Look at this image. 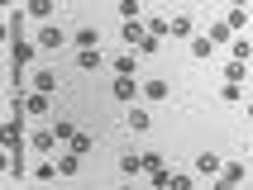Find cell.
<instances>
[{"label":"cell","instance_id":"cell-1","mask_svg":"<svg viewBox=\"0 0 253 190\" xmlns=\"http://www.w3.org/2000/svg\"><path fill=\"white\" fill-rule=\"evenodd\" d=\"M57 148H62V138H57L53 128H34V133H29V152H34V157H57Z\"/></svg>","mask_w":253,"mask_h":190},{"label":"cell","instance_id":"cell-2","mask_svg":"<svg viewBox=\"0 0 253 190\" xmlns=\"http://www.w3.org/2000/svg\"><path fill=\"white\" fill-rule=\"evenodd\" d=\"M34 57H39V38H14L10 43V62L14 67H34Z\"/></svg>","mask_w":253,"mask_h":190},{"label":"cell","instance_id":"cell-3","mask_svg":"<svg viewBox=\"0 0 253 190\" xmlns=\"http://www.w3.org/2000/svg\"><path fill=\"white\" fill-rule=\"evenodd\" d=\"M110 95H115V105H134V100H139V95H143V86L134 81V76H115Z\"/></svg>","mask_w":253,"mask_h":190},{"label":"cell","instance_id":"cell-4","mask_svg":"<svg viewBox=\"0 0 253 190\" xmlns=\"http://www.w3.org/2000/svg\"><path fill=\"white\" fill-rule=\"evenodd\" d=\"M24 114L29 119H48V91H34V86H29L24 91Z\"/></svg>","mask_w":253,"mask_h":190},{"label":"cell","instance_id":"cell-5","mask_svg":"<svg viewBox=\"0 0 253 190\" xmlns=\"http://www.w3.org/2000/svg\"><path fill=\"white\" fill-rule=\"evenodd\" d=\"M244 176H249V166H244V162H225V166H220V176H215V186H220V190L244 186Z\"/></svg>","mask_w":253,"mask_h":190},{"label":"cell","instance_id":"cell-6","mask_svg":"<svg viewBox=\"0 0 253 190\" xmlns=\"http://www.w3.org/2000/svg\"><path fill=\"white\" fill-rule=\"evenodd\" d=\"M62 43H67V33H62L57 24H48V19H43V24H39V48H62Z\"/></svg>","mask_w":253,"mask_h":190},{"label":"cell","instance_id":"cell-7","mask_svg":"<svg viewBox=\"0 0 253 190\" xmlns=\"http://www.w3.org/2000/svg\"><path fill=\"white\" fill-rule=\"evenodd\" d=\"M186 43H191V57H201V62H206V57H215V48H220L211 33H191Z\"/></svg>","mask_w":253,"mask_h":190},{"label":"cell","instance_id":"cell-8","mask_svg":"<svg viewBox=\"0 0 253 190\" xmlns=\"http://www.w3.org/2000/svg\"><path fill=\"white\" fill-rule=\"evenodd\" d=\"M72 62H77L82 71H100V62H105V57H100V48H77V57H72Z\"/></svg>","mask_w":253,"mask_h":190},{"label":"cell","instance_id":"cell-9","mask_svg":"<svg viewBox=\"0 0 253 190\" xmlns=\"http://www.w3.org/2000/svg\"><path fill=\"white\" fill-rule=\"evenodd\" d=\"M191 166H196V176H220V166H225V162H220L215 152H201V157H196Z\"/></svg>","mask_w":253,"mask_h":190},{"label":"cell","instance_id":"cell-10","mask_svg":"<svg viewBox=\"0 0 253 190\" xmlns=\"http://www.w3.org/2000/svg\"><path fill=\"white\" fill-rule=\"evenodd\" d=\"M143 33H148V24H143V19H125V24H120V38H125L129 48H134V43H139Z\"/></svg>","mask_w":253,"mask_h":190},{"label":"cell","instance_id":"cell-11","mask_svg":"<svg viewBox=\"0 0 253 190\" xmlns=\"http://www.w3.org/2000/svg\"><path fill=\"white\" fill-rule=\"evenodd\" d=\"M29 86H34V91H48V95H53V91H57V76H53L48 67H34V76H29Z\"/></svg>","mask_w":253,"mask_h":190},{"label":"cell","instance_id":"cell-12","mask_svg":"<svg viewBox=\"0 0 253 190\" xmlns=\"http://www.w3.org/2000/svg\"><path fill=\"white\" fill-rule=\"evenodd\" d=\"M168 95H172V86L163 81V76H153V81H143V100H153V105H158V100H168Z\"/></svg>","mask_w":253,"mask_h":190},{"label":"cell","instance_id":"cell-13","mask_svg":"<svg viewBox=\"0 0 253 190\" xmlns=\"http://www.w3.org/2000/svg\"><path fill=\"white\" fill-rule=\"evenodd\" d=\"M153 128V114L148 109H129V133H148Z\"/></svg>","mask_w":253,"mask_h":190},{"label":"cell","instance_id":"cell-14","mask_svg":"<svg viewBox=\"0 0 253 190\" xmlns=\"http://www.w3.org/2000/svg\"><path fill=\"white\" fill-rule=\"evenodd\" d=\"M191 33H196V19H191V14H177V19H172V38H191Z\"/></svg>","mask_w":253,"mask_h":190},{"label":"cell","instance_id":"cell-15","mask_svg":"<svg viewBox=\"0 0 253 190\" xmlns=\"http://www.w3.org/2000/svg\"><path fill=\"white\" fill-rule=\"evenodd\" d=\"M77 162H82V152H57V171H62V176H72V181H77Z\"/></svg>","mask_w":253,"mask_h":190},{"label":"cell","instance_id":"cell-16","mask_svg":"<svg viewBox=\"0 0 253 190\" xmlns=\"http://www.w3.org/2000/svg\"><path fill=\"white\" fill-rule=\"evenodd\" d=\"M120 176H143V157L139 152H125V157H120Z\"/></svg>","mask_w":253,"mask_h":190},{"label":"cell","instance_id":"cell-17","mask_svg":"<svg viewBox=\"0 0 253 190\" xmlns=\"http://www.w3.org/2000/svg\"><path fill=\"white\" fill-rule=\"evenodd\" d=\"M158 48H163V38H158V33H143V38L134 43V53H139V57H158Z\"/></svg>","mask_w":253,"mask_h":190},{"label":"cell","instance_id":"cell-18","mask_svg":"<svg viewBox=\"0 0 253 190\" xmlns=\"http://www.w3.org/2000/svg\"><path fill=\"white\" fill-rule=\"evenodd\" d=\"M24 14H29V19H53V0H29Z\"/></svg>","mask_w":253,"mask_h":190},{"label":"cell","instance_id":"cell-19","mask_svg":"<svg viewBox=\"0 0 253 190\" xmlns=\"http://www.w3.org/2000/svg\"><path fill=\"white\" fill-rule=\"evenodd\" d=\"M143 24H148V33H158V38H172V19H163V14H148Z\"/></svg>","mask_w":253,"mask_h":190},{"label":"cell","instance_id":"cell-20","mask_svg":"<svg viewBox=\"0 0 253 190\" xmlns=\"http://www.w3.org/2000/svg\"><path fill=\"white\" fill-rule=\"evenodd\" d=\"M139 71V53H129V57H115V76H134Z\"/></svg>","mask_w":253,"mask_h":190},{"label":"cell","instance_id":"cell-21","mask_svg":"<svg viewBox=\"0 0 253 190\" xmlns=\"http://www.w3.org/2000/svg\"><path fill=\"white\" fill-rule=\"evenodd\" d=\"M24 19H29V14L10 10V24H5V38H24Z\"/></svg>","mask_w":253,"mask_h":190},{"label":"cell","instance_id":"cell-22","mask_svg":"<svg viewBox=\"0 0 253 190\" xmlns=\"http://www.w3.org/2000/svg\"><path fill=\"white\" fill-rule=\"evenodd\" d=\"M244 76H249V62L229 57V62H225V81H244Z\"/></svg>","mask_w":253,"mask_h":190},{"label":"cell","instance_id":"cell-23","mask_svg":"<svg viewBox=\"0 0 253 190\" xmlns=\"http://www.w3.org/2000/svg\"><path fill=\"white\" fill-rule=\"evenodd\" d=\"M229 29H234V33H239V29H249V10H244V5H229Z\"/></svg>","mask_w":253,"mask_h":190},{"label":"cell","instance_id":"cell-24","mask_svg":"<svg viewBox=\"0 0 253 190\" xmlns=\"http://www.w3.org/2000/svg\"><path fill=\"white\" fill-rule=\"evenodd\" d=\"M220 100L239 105V100H244V81H225V86H220Z\"/></svg>","mask_w":253,"mask_h":190},{"label":"cell","instance_id":"cell-25","mask_svg":"<svg viewBox=\"0 0 253 190\" xmlns=\"http://www.w3.org/2000/svg\"><path fill=\"white\" fill-rule=\"evenodd\" d=\"M229 57L249 62V57H253V43H249V38H229Z\"/></svg>","mask_w":253,"mask_h":190},{"label":"cell","instance_id":"cell-26","mask_svg":"<svg viewBox=\"0 0 253 190\" xmlns=\"http://www.w3.org/2000/svg\"><path fill=\"white\" fill-rule=\"evenodd\" d=\"M96 38H100L96 29H91V24H82V29H77V38H72V43H77V48H96Z\"/></svg>","mask_w":253,"mask_h":190},{"label":"cell","instance_id":"cell-27","mask_svg":"<svg viewBox=\"0 0 253 190\" xmlns=\"http://www.w3.org/2000/svg\"><path fill=\"white\" fill-rule=\"evenodd\" d=\"M196 186V166L191 171H172V190H191Z\"/></svg>","mask_w":253,"mask_h":190},{"label":"cell","instance_id":"cell-28","mask_svg":"<svg viewBox=\"0 0 253 190\" xmlns=\"http://www.w3.org/2000/svg\"><path fill=\"white\" fill-rule=\"evenodd\" d=\"M211 38H215V43H229V38H234V29H229V19H215V24H211Z\"/></svg>","mask_w":253,"mask_h":190},{"label":"cell","instance_id":"cell-29","mask_svg":"<svg viewBox=\"0 0 253 190\" xmlns=\"http://www.w3.org/2000/svg\"><path fill=\"white\" fill-rule=\"evenodd\" d=\"M67 148H72V152H82V157H86V152H91V133H82V128H77V133L67 138Z\"/></svg>","mask_w":253,"mask_h":190},{"label":"cell","instance_id":"cell-30","mask_svg":"<svg viewBox=\"0 0 253 190\" xmlns=\"http://www.w3.org/2000/svg\"><path fill=\"white\" fill-rule=\"evenodd\" d=\"M53 133L62 138V148H67V138L77 133V124H72V119H53Z\"/></svg>","mask_w":253,"mask_h":190},{"label":"cell","instance_id":"cell-31","mask_svg":"<svg viewBox=\"0 0 253 190\" xmlns=\"http://www.w3.org/2000/svg\"><path fill=\"white\" fill-rule=\"evenodd\" d=\"M120 19H139V0H120Z\"/></svg>","mask_w":253,"mask_h":190},{"label":"cell","instance_id":"cell-32","mask_svg":"<svg viewBox=\"0 0 253 190\" xmlns=\"http://www.w3.org/2000/svg\"><path fill=\"white\" fill-rule=\"evenodd\" d=\"M148 171H163V157H158V152H143V176H148Z\"/></svg>","mask_w":253,"mask_h":190},{"label":"cell","instance_id":"cell-33","mask_svg":"<svg viewBox=\"0 0 253 190\" xmlns=\"http://www.w3.org/2000/svg\"><path fill=\"white\" fill-rule=\"evenodd\" d=\"M148 181H153V186H172V171L168 166H163V171H148Z\"/></svg>","mask_w":253,"mask_h":190},{"label":"cell","instance_id":"cell-34","mask_svg":"<svg viewBox=\"0 0 253 190\" xmlns=\"http://www.w3.org/2000/svg\"><path fill=\"white\" fill-rule=\"evenodd\" d=\"M229 5H249V0H229Z\"/></svg>","mask_w":253,"mask_h":190},{"label":"cell","instance_id":"cell-35","mask_svg":"<svg viewBox=\"0 0 253 190\" xmlns=\"http://www.w3.org/2000/svg\"><path fill=\"white\" fill-rule=\"evenodd\" d=\"M249 119H253V100H249Z\"/></svg>","mask_w":253,"mask_h":190},{"label":"cell","instance_id":"cell-36","mask_svg":"<svg viewBox=\"0 0 253 190\" xmlns=\"http://www.w3.org/2000/svg\"><path fill=\"white\" fill-rule=\"evenodd\" d=\"M153 5H163V0H153Z\"/></svg>","mask_w":253,"mask_h":190}]
</instances>
